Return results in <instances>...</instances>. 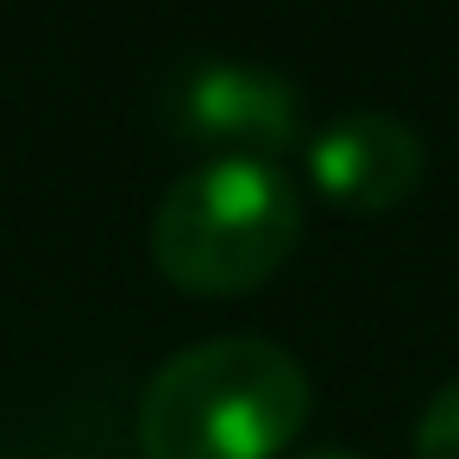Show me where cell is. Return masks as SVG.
<instances>
[{
    "label": "cell",
    "mask_w": 459,
    "mask_h": 459,
    "mask_svg": "<svg viewBox=\"0 0 459 459\" xmlns=\"http://www.w3.org/2000/svg\"><path fill=\"white\" fill-rule=\"evenodd\" d=\"M428 177V145L409 120L352 108L308 139V183L340 214H390Z\"/></svg>",
    "instance_id": "cell-4"
},
{
    "label": "cell",
    "mask_w": 459,
    "mask_h": 459,
    "mask_svg": "<svg viewBox=\"0 0 459 459\" xmlns=\"http://www.w3.org/2000/svg\"><path fill=\"white\" fill-rule=\"evenodd\" d=\"M164 120L183 145L208 158H277L302 145V95L290 76L239 57H202L189 64L170 95Z\"/></svg>",
    "instance_id": "cell-3"
},
{
    "label": "cell",
    "mask_w": 459,
    "mask_h": 459,
    "mask_svg": "<svg viewBox=\"0 0 459 459\" xmlns=\"http://www.w3.org/2000/svg\"><path fill=\"white\" fill-rule=\"evenodd\" d=\"M308 421V371L258 333L177 352L139 396L145 459H277Z\"/></svg>",
    "instance_id": "cell-1"
},
{
    "label": "cell",
    "mask_w": 459,
    "mask_h": 459,
    "mask_svg": "<svg viewBox=\"0 0 459 459\" xmlns=\"http://www.w3.org/2000/svg\"><path fill=\"white\" fill-rule=\"evenodd\" d=\"M415 459H459V377L440 384L415 415Z\"/></svg>",
    "instance_id": "cell-5"
},
{
    "label": "cell",
    "mask_w": 459,
    "mask_h": 459,
    "mask_svg": "<svg viewBox=\"0 0 459 459\" xmlns=\"http://www.w3.org/2000/svg\"><path fill=\"white\" fill-rule=\"evenodd\" d=\"M302 246V195L277 158H208L152 214V264L183 296H246Z\"/></svg>",
    "instance_id": "cell-2"
},
{
    "label": "cell",
    "mask_w": 459,
    "mask_h": 459,
    "mask_svg": "<svg viewBox=\"0 0 459 459\" xmlns=\"http://www.w3.org/2000/svg\"><path fill=\"white\" fill-rule=\"evenodd\" d=\"M296 459H365V453H352V446H308V453H296Z\"/></svg>",
    "instance_id": "cell-6"
}]
</instances>
